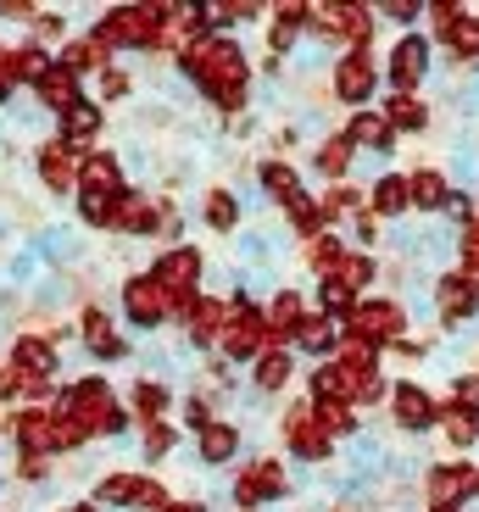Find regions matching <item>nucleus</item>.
Wrapping results in <instances>:
<instances>
[{
    "label": "nucleus",
    "instance_id": "1",
    "mask_svg": "<svg viewBox=\"0 0 479 512\" xmlns=\"http://www.w3.org/2000/svg\"><path fill=\"white\" fill-rule=\"evenodd\" d=\"M184 73H190L223 112H234V106L246 101V56H240V45H229V39H201V45H190V51H184Z\"/></svg>",
    "mask_w": 479,
    "mask_h": 512
},
{
    "label": "nucleus",
    "instance_id": "2",
    "mask_svg": "<svg viewBox=\"0 0 479 512\" xmlns=\"http://www.w3.org/2000/svg\"><path fill=\"white\" fill-rule=\"evenodd\" d=\"M56 412H67V418H78L84 423V435H117L123 429V412H117V401H112V390H106V379H78L73 390L62 396V407Z\"/></svg>",
    "mask_w": 479,
    "mask_h": 512
},
{
    "label": "nucleus",
    "instance_id": "3",
    "mask_svg": "<svg viewBox=\"0 0 479 512\" xmlns=\"http://www.w3.org/2000/svg\"><path fill=\"white\" fill-rule=\"evenodd\" d=\"M156 23L162 6H123L95 28V51H134V45H156Z\"/></svg>",
    "mask_w": 479,
    "mask_h": 512
},
{
    "label": "nucleus",
    "instance_id": "4",
    "mask_svg": "<svg viewBox=\"0 0 479 512\" xmlns=\"http://www.w3.org/2000/svg\"><path fill=\"white\" fill-rule=\"evenodd\" d=\"M151 279L162 284V295H168L173 312H190V307H195V279H201V251H190V245L168 251V256L151 268Z\"/></svg>",
    "mask_w": 479,
    "mask_h": 512
},
{
    "label": "nucleus",
    "instance_id": "5",
    "mask_svg": "<svg viewBox=\"0 0 479 512\" xmlns=\"http://www.w3.org/2000/svg\"><path fill=\"white\" fill-rule=\"evenodd\" d=\"M435 307H441V323L446 329H463V323L479 318V279L474 273H441V284H435Z\"/></svg>",
    "mask_w": 479,
    "mask_h": 512
},
{
    "label": "nucleus",
    "instance_id": "6",
    "mask_svg": "<svg viewBox=\"0 0 479 512\" xmlns=\"http://www.w3.org/2000/svg\"><path fill=\"white\" fill-rule=\"evenodd\" d=\"M402 307L396 301H357V312H351L346 334H357V340H368V346H396L402 340Z\"/></svg>",
    "mask_w": 479,
    "mask_h": 512
},
{
    "label": "nucleus",
    "instance_id": "7",
    "mask_svg": "<svg viewBox=\"0 0 479 512\" xmlns=\"http://www.w3.org/2000/svg\"><path fill=\"white\" fill-rule=\"evenodd\" d=\"M279 496H285V468L273 457H257L246 474L234 479V501L240 507H262V501H279Z\"/></svg>",
    "mask_w": 479,
    "mask_h": 512
},
{
    "label": "nucleus",
    "instance_id": "8",
    "mask_svg": "<svg viewBox=\"0 0 479 512\" xmlns=\"http://www.w3.org/2000/svg\"><path fill=\"white\" fill-rule=\"evenodd\" d=\"M374 84H379V73H374V56H368V51H351V56H340V62H335V95L346 106L374 101Z\"/></svg>",
    "mask_w": 479,
    "mask_h": 512
},
{
    "label": "nucleus",
    "instance_id": "9",
    "mask_svg": "<svg viewBox=\"0 0 479 512\" xmlns=\"http://www.w3.org/2000/svg\"><path fill=\"white\" fill-rule=\"evenodd\" d=\"M424 78H429V39L407 34L402 45L390 51V84H396V95H413Z\"/></svg>",
    "mask_w": 479,
    "mask_h": 512
},
{
    "label": "nucleus",
    "instance_id": "10",
    "mask_svg": "<svg viewBox=\"0 0 479 512\" xmlns=\"http://www.w3.org/2000/svg\"><path fill=\"white\" fill-rule=\"evenodd\" d=\"M262 346H268V318L240 301V307L229 312V323H223V351H229V357H257Z\"/></svg>",
    "mask_w": 479,
    "mask_h": 512
},
{
    "label": "nucleus",
    "instance_id": "11",
    "mask_svg": "<svg viewBox=\"0 0 479 512\" xmlns=\"http://www.w3.org/2000/svg\"><path fill=\"white\" fill-rule=\"evenodd\" d=\"M463 496H479L474 462H446V468L429 474V507H463Z\"/></svg>",
    "mask_w": 479,
    "mask_h": 512
},
{
    "label": "nucleus",
    "instance_id": "12",
    "mask_svg": "<svg viewBox=\"0 0 479 512\" xmlns=\"http://www.w3.org/2000/svg\"><path fill=\"white\" fill-rule=\"evenodd\" d=\"M285 440H290V451H296L301 462H324L329 457V429L318 423V412H312V407H290Z\"/></svg>",
    "mask_w": 479,
    "mask_h": 512
},
{
    "label": "nucleus",
    "instance_id": "13",
    "mask_svg": "<svg viewBox=\"0 0 479 512\" xmlns=\"http://www.w3.org/2000/svg\"><path fill=\"white\" fill-rule=\"evenodd\" d=\"M390 412H396V423H402V429H413V435H424V429H435V423H441L435 396H429V390H418V384H396V390H390Z\"/></svg>",
    "mask_w": 479,
    "mask_h": 512
},
{
    "label": "nucleus",
    "instance_id": "14",
    "mask_svg": "<svg viewBox=\"0 0 479 512\" xmlns=\"http://www.w3.org/2000/svg\"><path fill=\"white\" fill-rule=\"evenodd\" d=\"M123 307H129V318L140 323V329H156V323L168 318V295H162V284L151 279V273H140V279L123 284Z\"/></svg>",
    "mask_w": 479,
    "mask_h": 512
},
{
    "label": "nucleus",
    "instance_id": "15",
    "mask_svg": "<svg viewBox=\"0 0 479 512\" xmlns=\"http://www.w3.org/2000/svg\"><path fill=\"white\" fill-rule=\"evenodd\" d=\"M78 145H67V140H56V145H45L39 151V179L51 184V190H73L78 184Z\"/></svg>",
    "mask_w": 479,
    "mask_h": 512
},
{
    "label": "nucleus",
    "instance_id": "16",
    "mask_svg": "<svg viewBox=\"0 0 479 512\" xmlns=\"http://www.w3.org/2000/svg\"><path fill=\"white\" fill-rule=\"evenodd\" d=\"M17 440H23L28 457H45V451H56V412H45V407L17 412Z\"/></svg>",
    "mask_w": 479,
    "mask_h": 512
},
{
    "label": "nucleus",
    "instance_id": "17",
    "mask_svg": "<svg viewBox=\"0 0 479 512\" xmlns=\"http://www.w3.org/2000/svg\"><path fill=\"white\" fill-rule=\"evenodd\" d=\"M346 140L363 145V151L390 156V151H396V128L385 123V112H357V117H351V128H346Z\"/></svg>",
    "mask_w": 479,
    "mask_h": 512
},
{
    "label": "nucleus",
    "instance_id": "18",
    "mask_svg": "<svg viewBox=\"0 0 479 512\" xmlns=\"http://www.w3.org/2000/svg\"><path fill=\"white\" fill-rule=\"evenodd\" d=\"M156 223H162V212H156L151 195H140V190H123V195H117V229H129V234H151Z\"/></svg>",
    "mask_w": 479,
    "mask_h": 512
},
{
    "label": "nucleus",
    "instance_id": "19",
    "mask_svg": "<svg viewBox=\"0 0 479 512\" xmlns=\"http://www.w3.org/2000/svg\"><path fill=\"white\" fill-rule=\"evenodd\" d=\"M78 184H84L90 195H123V173H117V162L106 151H95V156L78 162Z\"/></svg>",
    "mask_w": 479,
    "mask_h": 512
},
{
    "label": "nucleus",
    "instance_id": "20",
    "mask_svg": "<svg viewBox=\"0 0 479 512\" xmlns=\"http://www.w3.org/2000/svg\"><path fill=\"white\" fill-rule=\"evenodd\" d=\"M407 195H413L418 212H441L452 184H446V173H435V167H418V173H407Z\"/></svg>",
    "mask_w": 479,
    "mask_h": 512
},
{
    "label": "nucleus",
    "instance_id": "21",
    "mask_svg": "<svg viewBox=\"0 0 479 512\" xmlns=\"http://www.w3.org/2000/svg\"><path fill=\"white\" fill-rule=\"evenodd\" d=\"M407 206H413V195H407V179H402V173H385V179H374V195H368V212H374V218H402Z\"/></svg>",
    "mask_w": 479,
    "mask_h": 512
},
{
    "label": "nucleus",
    "instance_id": "22",
    "mask_svg": "<svg viewBox=\"0 0 479 512\" xmlns=\"http://www.w3.org/2000/svg\"><path fill=\"white\" fill-rule=\"evenodd\" d=\"M340 329H346V323H335V318H301L296 323V346L312 351V357H329L335 340H340Z\"/></svg>",
    "mask_w": 479,
    "mask_h": 512
},
{
    "label": "nucleus",
    "instance_id": "23",
    "mask_svg": "<svg viewBox=\"0 0 479 512\" xmlns=\"http://www.w3.org/2000/svg\"><path fill=\"white\" fill-rule=\"evenodd\" d=\"M184 318H190L195 346H212V340H223V323H229V312H223L218 301H201V295H195V307L184 312Z\"/></svg>",
    "mask_w": 479,
    "mask_h": 512
},
{
    "label": "nucleus",
    "instance_id": "24",
    "mask_svg": "<svg viewBox=\"0 0 479 512\" xmlns=\"http://www.w3.org/2000/svg\"><path fill=\"white\" fill-rule=\"evenodd\" d=\"M34 90H39V101L51 106V112H67V106L78 101V78L67 73V67H56V62H51V73L39 78Z\"/></svg>",
    "mask_w": 479,
    "mask_h": 512
},
{
    "label": "nucleus",
    "instance_id": "25",
    "mask_svg": "<svg viewBox=\"0 0 479 512\" xmlns=\"http://www.w3.org/2000/svg\"><path fill=\"white\" fill-rule=\"evenodd\" d=\"M385 123L396 128V134H418V128L429 123V106L418 101V95H390V101H385Z\"/></svg>",
    "mask_w": 479,
    "mask_h": 512
},
{
    "label": "nucleus",
    "instance_id": "26",
    "mask_svg": "<svg viewBox=\"0 0 479 512\" xmlns=\"http://www.w3.org/2000/svg\"><path fill=\"white\" fill-rule=\"evenodd\" d=\"M12 368L23 373V379H51L56 357H51V346H45V340H17V351H12Z\"/></svg>",
    "mask_w": 479,
    "mask_h": 512
},
{
    "label": "nucleus",
    "instance_id": "27",
    "mask_svg": "<svg viewBox=\"0 0 479 512\" xmlns=\"http://www.w3.org/2000/svg\"><path fill=\"white\" fill-rule=\"evenodd\" d=\"M95 128H101V106L73 101V106L62 112V134H67V145H78V151H84V140H90Z\"/></svg>",
    "mask_w": 479,
    "mask_h": 512
},
{
    "label": "nucleus",
    "instance_id": "28",
    "mask_svg": "<svg viewBox=\"0 0 479 512\" xmlns=\"http://www.w3.org/2000/svg\"><path fill=\"white\" fill-rule=\"evenodd\" d=\"M234 451H240V429H229V423H207V429H201V462L218 468V462L234 457Z\"/></svg>",
    "mask_w": 479,
    "mask_h": 512
},
{
    "label": "nucleus",
    "instance_id": "29",
    "mask_svg": "<svg viewBox=\"0 0 479 512\" xmlns=\"http://www.w3.org/2000/svg\"><path fill=\"white\" fill-rule=\"evenodd\" d=\"M446 45H452V56L457 62H468V67H479V12H463L452 23V34H446Z\"/></svg>",
    "mask_w": 479,
    "mask_h": 512
},
{
    "label": "nucleus",
    "instance_id": "30",
    "mask_svg": "<svg viewBox=\"0 0 479 512\" xmlns=\"http://www.w3.org/2000/svg\"><path fill=\"white\" fill-rule=\"evenodd\" d=\"M262 190H268L273 201L296 206V201H301V179H296V167H290V162H268V167H262Z\"/></svg>",
    "mask_w": 479,
    "mask_h": 512
},
{
    "label": "nucleus",
    "instance_id": "31",
    "mask_svg": "<svg viewBox=\"0 0 479 512\" xmlns=\"http://www.w3.org/2000/svg\"><path fill=\"white\" fill-rule=\"evenodd\" d=\"M312 167H318L324 179H340V173L351 167V140H346V134H329V140L312 151Z\"/></svg>",
    "mask_w": 479,
    "mask_h": 512
},
{
    "label": "nucleus",
    "instance_id": "32",
    "mask_svg": "<svg viewBox=\"0 0 479 512\" xmlns=\"http://www.w3.org/2000/svg\"><path fill=\"white\" fill-rule=\"evenodd\" d=\"M84 340H90L95 357H123V340H117V329L106 323V312H84Z\"/></svg>",
    "mask_w": 479,
    "mask_h": 512
},
{
    "label": "nucleus",
    "instance_id": "33",
    "mask_svg": "<svg viewBox=\"0 0 479 512\" xmlns=\"http://www.w3.org/2000/svg\"><path fill=\"white\" fill-rule=\"evenodd\" d=\"M140 490H145L140 474H112V479H101L95 496H101L106 507H140Z\"/></svg>",
    "mask_w": 479,
    "mask_h": 512
},
{
    "label": "nucleus",
    "instance_id": "34",
    "mask_svg": "<svg viewBox=\"0 0 479 512\" xmlns=\"http://www.w3.org/2000/svg\"><path fill=\"white\" fill-rule=\"evenodd\" d=\"M441 423H446V435H452V446H457V451H468V446L479 440V412L457 407V401L441 412Z\"/></svg>",
    "mask_w": 479,
    "mask_h": 512
},
{
    "label": "nucleus",
    "instance_id": "35",
    "mask_svg": "<svg viewBox=\"0 0 479 512\" xmlns=\"http://www.w3.org/2000/svg\"><path fill=\"white\" fill-rule=\"evenodd\" d=\"M290 373H296V368H290L285 351H262V357H257V384H262V390H285Z\"/></svg>",
    "mask_w": 479,
    "mask_h": 512
},
{
    "label": "nucleus",
    "instance_id": "36",
    "mask_svg": "<svg viewBox=\"0 0 479 512\" xmlns=\"http://www.w3.org/2000/svg\"><path fill=\"white\" fill-rule=\"evenodd\" d=\"M6 73H12V84H17V78H34V84H39V78L51 73V62H45L39 45H23L17 56H6Z\"/></svg>",
    "mask_w": 479,
    "mask_h": 512
},
{
    "label": "nucleus",
    "instance_id": "37",
    "mask_svg": "<svg viewBox=\"0 0 479 512\" xmlns=\"http://www.w3.org/2000/svg\"><path fill=\"white\" fill-rule=\"evenodd\" d=\"M318 307H324V318L340 323V312H357V295H351L340 279H324L318 284Z\"/></svg>",
    "mask_w": 479,
    "mask_h": 512
},
{
    "label": "nucleus",
    "instance_id": "38",
    "mask_svg": "<svg viewBox=\"0 0 479 512\" xmlns=\"http://www.w3.org/2000/svg\"><path fill=\"white\" fill-rule=\"evenodd\" d=\"M329 279H340V284H346L351 295H357V290H363L368 279H374V256H340V268L329 273Z\"/></svg>",
    "mask_w": 479,
    "mask_h": 512
},
{
    "label": "nucleus",
    "instance_id": "39",
    "mask_svg": "<svg viewBox=\"0 0 479 512\" xmlns=\"http://www.w3.org/2000/svg\"><path fill=\"white\" fill-rule=\"evenodd\" d=\"M134 412L145 418V429L162 423V412H168V390H162V384H140V390H134Z\"/></svg>",
    "mask_w": 479,
    "mask_h": 512
},
{
    "label": "nucleus",
    "instance_id": "40",
    "mask_svg": "<svg viewBox=\"0 0 479 512\" xmlns=\"http://www.w3.org/2000/svg\"><path fill=\"white\" fill-rule=\"evenodd\" d=\"M312 412H318V423H324L329 435H346V429H357V418H351L346 401H312Z\"/></svg>",
    "mask_w": 479,
    "mask_h": 512
},
{
    "label": "nucleus",
    "instance_id": "41",
    "mask_svg": "<svg viewBox=\"0 0 479 512\" xmlns=\"http://www.w3.org/2000/svg\"><path fill=\"white\" fill-rule=\"evenodd\" d=\"M78 212H84V223H95V229H106V223H117V195H90V190H84V201H78Z\"/></svg>",
    "mask_w": 479,
    "mask_h": 512
},
{
    "label": "nucleus",
    "instance_id": "42",
    "mask_svg": "<svg viewBox=\"0 0 479 512\" xmlns=\"http://www.w3.org/2000/svg\"><path fill=\"white\" fill-rule=\"evenodd\" d=\"M307 256H312V268H318V273H324V279H329V273L340 268V240H335V234H318Z\"/></svg>",
    "mask_w": 479,
    "mask_h": 512
},
{
    "label": "nucleus",
    "instance_id": "43",
    "mask_svg": "<svg viewBox=\"0 0 479 512\" xmlns=\"http://www.w3.org/2000/svg\"><path fill=\"white\" fill-rule=\"evenodd\" d=\"M457 256H463V273H474V279H479V218L457 234Z\"/></svg>",
    "mask_w": 479,
    "mask_h": 512
},
{
    "label": "nucleus",
    "instance_id": "44",
    "mask_svg": "<svg viewBox=\"0 0 479 512\" xmlns=\"http://www.w3.org/2000/svg\"><path fill=\"white\" fill-rule=\"evenodd\" d=\"M234 218H240V212H234V195H212V201H207V223H212V229H234Z\"/></svg>",
    "mask_w": 479,
    "mask_h": 512
},
{
    "label": "nucleus",
    "instance_id": "45",
    "mask_svg": "<svg viewBox=\"0 0 479 512\" xmlns=\"http://www.w3.org/2000/svg\"><path fill=\"white\" fill-rule=\"evenodd\" d=\"M73 446H84V423L56 412V451H73Z\"/></svg>",
    "mask_w": 479,
    "mask_h": 512
},
{
    "label": "nucleus",
    "instance_id": "46",
    "mask_svg": "<svg viewBox=\"0 0 479 512\" xmlns=\"http://www.w3.org/2000/svg\"><path fill=\"white\" fill-rule=\"evenodd\" d=\"M368 12H379V17H390V23H413L424 6H413V0H385V6H368Z\"/></svg>",
    "mask_w": 479,
    "mask_h": 512
},
{
    "label": "nucleus",
    "instance_id": "47",
    "mask_svg": "<svg viewBox=\"0 0 479 512\" xmlns=\"http://www.w3.org/2000/svg\"><path fill=\"white\" fill-rule=\"evenodd\" d=\"M441 212H452V218L468 229V223H474V195H468V190H452V195H446V206H441Z\"/></svg>",
    "mask_w": 479,
    "mask_h": 512
},
{
    "label": "nucleus",
    "instance_id": "48",
    "mask_svg": "<svg viewBox=\"0 0 479 512\" xmlns=\"http://www.w3.org/2000/svg\"><path fill=\"white\" fill-rule=\"evenodd\" d=\"M28 384H34V379H23L17 368H0V396H23Z\"/></svg>",
    "mask_w": 479,
    "mask_h": 512
},
{
    "label": "nucleus",
    "instance_id": "49",
    "mask_svg": "<svg viewBox=\"0 0 479 512\" xmlns=\"http://www.w3.org/2000/svg\"><path fill=\"white\" fill-rule=\"evenodd\" d=\"M168 446H173V429H162V423H151V429H145V451H156V457H162Z\"/></svg>",
    "mask_w": 479,
    "mask_h": 512
},
{
    "label": "nucleus",
    "instance_id": "50",
    "mask_svg": "<svg viewBox=\"0 0 479 512\" xmlns=\"http://www.w3.org/2000/svg\"><path fill=\"white\" fill-rule=\"evenodd\" d=\"M140 507H151V512H168V490L145 479V490H140Z\"/></svg>",
    "mask_w": 479,
    "mask_h": 512
},
{
    "label": "nucleus",
    "instance_id": "51",
    "mask_svg": "<svg viewBox=\"0 0 479 512\" xmlns=\"http://www.w3.org/2000/svg\"><path fill=\"white\" fill-rule=\"evenodd\" d=\"M184 423H190L195 435H201V429H207V423H212V412H207V401H190V407H184Z\"/></svg>",
    "mask_w": 479,
    "mask_h": 512
},
{
    "label": "nucleus",
    "instance_id": "52",
    "mask_svg": "<svg viewBox=\"0 0 479 512\" xmlns=\"http://www.w3.org/2000/svg\"><path fill=\"white\" fill-rule=\"evenodd\" d=\"M357 240H363V245H374V240H379V223H374V212H363V218H357Z\"/></svg>",
    "mask_w": 479,
    "mask_h": 512
},
{
    "label": "nucleus",
    "instance_id": "53",
    "mask_svg": "<svg viewBox=\"0 0 479 512\" xmlns=\"http://www.w3.org/2000/svg\"><path fill=\"white\" fill-rule=\"evenodd\" d=\"M12 95V73H6V62H0V101Z\"/></svg>",
    "mask_w": 479,
    "mask_h": 512
},
{
    "label": "nucleus",
    "instance_id": "54",
    "mask_svg": "<svg viewBox=\"0 0 479 512\" xmlns=\"http://www.w3.org/2000/svg\"><path fill=\"white\" fill-rule=\"evenodd\" d=\"M168 512H201V507H195V501H184V507H168Z\"/></svg>",
    "mask_w": 479,
    "mask_h": 512
},
{
    "label": "nucleus",
    "instance_id": "55",
    "mask_svg": "<svg viewBox=\"0 0 479 512\" xmlns=\"http://www.w3.org/2000/svg\"><path fill=\"white\" fill-rule=\"evenodd\" d=\"M429 512H463V507H429Z\"/></svg>",
    "mask_w": 479,
    "mask_h": 512
},
{
    "label": "nucleus",
    "instance_id": "56",
    "mask_svg": "<svg viewBox=\"0 0 479 512\" xmlns=\"http://www.w3.org/2000/svg\"><path fill=\"white\" fill-rule=\"evenodd\" d=\"M67 512H95V507H67Z\"/></svg>",
    "mask_w": 479,
    "mask_h": 512
},
{
    "label": "nucleus",
    "instance_id": "57",
    "mask_svg": "<svg viewBox=\"0 0 479 512\" xmlns=\"http://www.w3.org/2000/svg\"><path fill=\"white\" fill-rule=\"evenodd\" d=\"M0 62H6V56H0Z\"/></svg>",
    "mask_w": 479,
    "mask_h": 512
}]
</instances>
